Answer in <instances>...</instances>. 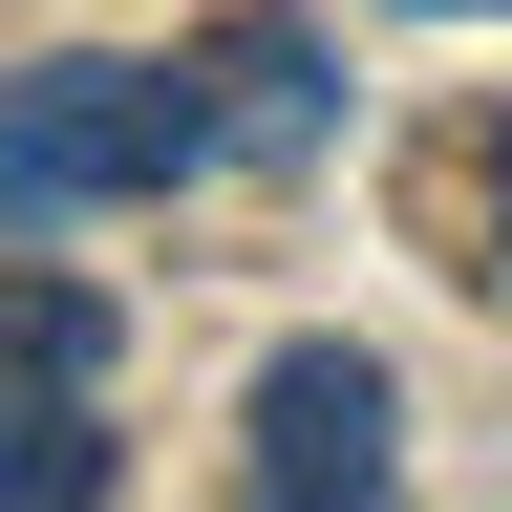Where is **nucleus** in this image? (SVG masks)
Returning a JSON list of instances; mask_svg holds the SVG:
<instances>
[{
	"instance_id": "f257e3e1",
	"label": "nucleus",
	"mask_w": 512,
	"mask_h": 512,
	"mask_svg": "<svg viewBox=\"0 0 512 512\" xmlns=\"http://www.w3.org/2000/svg\"><path fill=\"white\" fill-rule=\"evenodd\" d=\"M214 150H235L214 64H22V86H0V235L150 214V192H192Z\"/></svg>"
},
{
	"instance_id": "f03ea898",
	"label": "nucleus",
	"mask_w": 512,
	"mask_h": 512,
	"mask_svg": "<svg viewBox=\"0 0 512 512\" xmlns=\"http://www.w3.org/2000/svg\"><path fill=\"white\" fill-rule=\"evenodd\" d=\"M235 470L278 491V512L384 491V470H406V406H384V363H363V342H278V363L235 384Z\"/></svg>"
},
{
	"instance_id": "7ed1b4c3",
	"label": "nucleus",
	"mask_w": 512,
	"mask_h": 512,
	"mask_svg": "<svg viewBox=\"0 0 512 512\" xmlns=\"http://www.w3.org/2000/svg\"><path fill=\"white\" fill-rule=\"evenodd\" d=\"M192 64H214V128H235L256 171H299L320 128H342V22H299V0H256V22H214Z\"/></svg>"
},
{
	"instance_id": "20e7f679",
	"label": "nucleus",
	"mask_w": 512,
	"mask_h": 512,
	"mask_svg": "<svg viewBox=\"0 0 512 512\" xmlns=\"http://www.w3.org/2000/svg\"><path fill=\"white\" fill-rule=\"evenodd\" d=\"M128 448L86 427V384H0V512H86Z\"/></svg>"
},
{
	"instance_id": "39448f33",
	"label": "nucleus",
	"mask_w": 512,
	"mask_h": 512,
	"mask_svg": "<svg viewBox=\"0 0 512 512\" xmlns=\"http://www.w3.org/2000/svg\"><path fill=\"white\" fill-rule=\"evenodd\" d=\"M107 342H128V320H107L86 278H43V256H0V384H107Z\"/></svg>"
},
{
	"instance_id": "423d86ee",
	"label": "nucleus",
	"mask_w": 512,
	"mask_h": 512,
	"mask_svg": "<svg viewBox=\"0 0 512 512\" xmlns=\"http://www.w3.org/2000/svg\"><path fill=\"white\" fill-rule=\"evenodd\" d=\"M491 235H512V128H491Z\"/></svg>"
}]
</instances>
